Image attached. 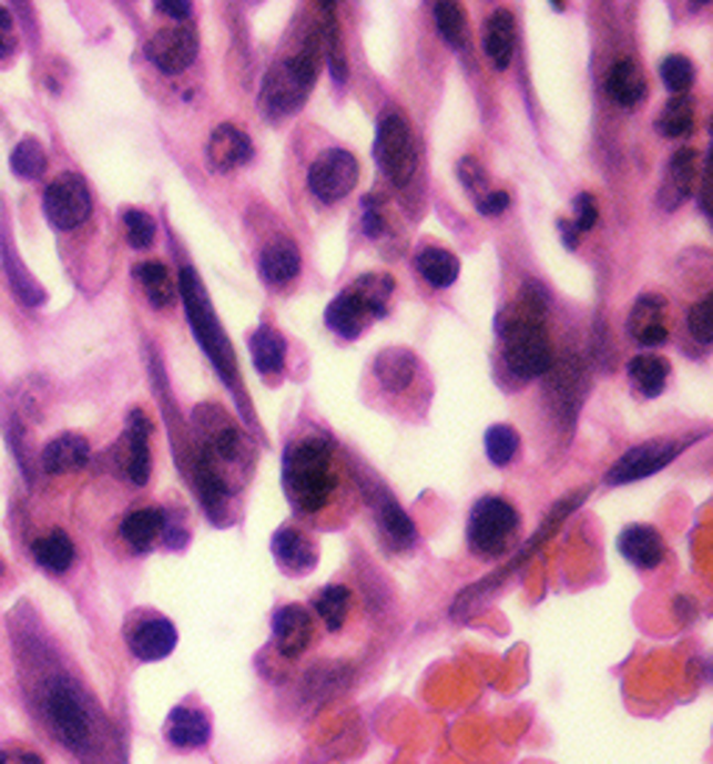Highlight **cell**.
Returning a JSON list of instances; mask_svg holds the SVG:
<instances>
[{
  "instance_id": "obj_14",
  "label": "cell",
  "mask_w": 713,
  "mask_h": 764,
  "mask_svg": "<svg viewBox=\"0 0 713 764\" xmlns=\"http://www.w3.org/2000/svg\"><path fill=\"white\" fill-rule=\"evenodd\" d=\"M315 639L313 614L304 605H282L274 611V644L279 655L285 659H298L307 653V648Z\"/></svg>"
},
{
  "instance_id": "obj_27",
  "label": "cell",
  "mask_w": 713,
  "mask_h": 764,
  "mask_svg": "<svg viewBox=\"0 0 713 764\" xmlns=\"http://www.w3.org/2000/svg\"><path fill=\"white\" fill-rule=\"evenodd\" d=\"M416 366L418 360L410 349L394 346V349L379 352V357L374 360V374L388 391H405L416 377Z\"/></svg>"
},
{
  "instance_id": "obj_3",
  "label": "cell",
  "mask_w": 713,
  "mask_h": 764,
  "mask_svg": "<svg viewBox=\"0 0 713 764\" xmlns=\"http://www.w3.org/2000/svg\"><path fill=\"white\" fill-rule=\"evenodd\" d=\"M282 480H285L287 500L293 502L296 511H320L332 500V491L337 483L329 444L318 441V438H304L296 447L287 449Z\"/></svg>"
},
{
  "instance_id": "obj_35",
  "label": "cell",
  "mask_w": 713,
  "mask_h": 764,
  "mask_svg": "<svg viewBox=\"0 0 713 764\" xmlns=\"http://www.w3.org/2000/svg\"><path fill=\"white\" fill-rule=\"evenodd\" d=\"M628 374L644 397H658L666 386L669 363L658 355H639L630 360Z\"/></svg>"
},
{
  "instance_id": "obj_37",
  "label": "cell",
  "mask_w": 713,
  "mask_h": 764,
  "mask_svg": "<svg viewBox=\"0 0 713 764\" xmlns=\"http://www.w3.org/2000/svg\"><path fill=\"white\" fill-rule=\"evenodd\" d=\"M379 528H383V536L396 550H405L416 541V524L394 500H385V506L379 508Z\"/></svg>"
},
{
  "instance_id": "obj_43",
  "label": "cell",
  "mask_w": 713,
  "mask_h": 764,
  "mask_svg": "<svg viewBox=\"0 0 713 764\" xmlns=\"http://www.w3.org/2000/svg\"><path fill=\"white\" fill-rule=\"evenodd\" d=\"M689 333L700 340L702 346L711 344L713 338V296L696 302L689 310Z\"/></svg>"
},
{
  "instance_id": "obj_5",
  "label": "cell",
  "mask_w": 713,
  "mask_h": 764,
  "mask_svg": "<svg viewBox=\"0 0 713 764\" xmlns=\"http://www.w3.org/2000/svg\"><path fill=\"white\" fill-rule=\"evenodd\" d=\"M179 294H182V305L190 318V327L195 333V340L206 352V357H210L215 371L223 377V383L237 388V357H234L228 335L223 333L221 322H217L215 310H212L210 296H206L204 285H201V276L193 268H184L179 274Z\"/></svg>"
},
{
  "instance_id": "obj_21",
  "label": "cell",
  "mask_w": 713,
  "mask_h": 764,
  "mask_svg": "<svg viewBox=\"0 0 713 764\" xmlns=\"http://www.w3.org/2000/svg\"><path fill=\"white\" fill-rule=\"evenodd\" d=\"M696 184V151L694 149H680L674 151L672 162H669L666 182L661 190V204L666 210L680 207L685 198H691Z\"/></svg>"
},
{
  "instance_id": "obj_11",
  "label": "cell",
  "mask_w": 713,
  "mask_h": 764,
  "mask_svg": "<svg viewBox=\"0 0 713 764\" xmlns=\"http://www.w3.org/2000/svg\"><path fill=\"white\" fill-rule=\"evenodd\" d=\"M680 452H683V444L663 441V438L639 444V447L624 452L622 458L611 466V471H608L605 477L608 486H624L635 483V480H644V477H652L655 471H661L663 466L672 464Z\"/></svg>"
},
{
  "instance_id": "obj_30",
  "label": "cell",
  "mask_w": 713,
  "mask_h": 764,
  "mask_svg": "<svg viewBox=\"0 0 713 764\" xmlns=\"http://www.w3.org/2000/svg\"><path fill=\"white\" fill-rule=\"evenodd\" d=\"M324 23H320V45H324V57L329 62L332 70V81L337 84H346L348 79V64H346V48H343V37H340V23H337V12L335 7L324 3Z\"/></svg>"
},
{
  "instance_id": "obj_46",
  "label": "cell",
  "mask_w": 713,
  "mask_h": 764,
  "mask_svg": "<svg viewBox=\"0 0 713 764\" xmlns=\"http://www.w3.org/2000/svg\"><path fill=\"white\" fill-rule=\"evenodd\" d=\"M508 207L510 196L505 190H488V193H482V196L477 198V213L486 215V218H497V215H502Z\"/></svg>"
},
{
  "instance_id": "obj_41",
  "label": "cell",
  "mask_w": 713,
  "mask_h": 764,
  "mask_svg": "<svg viewBox=\"0 0 713 764\" xmlns=\"http://www.w3.org/2000/svg\"><path fill=\"white\" fill-rule=\"evenodd\" d=\"M661 79L666 84V90H672L674 95H683L696 79V68L689 57H680V53H672L661 62Z\"/></svg>"
},
{
  "instance_id": "obj_22",
  "label": "cell",
  "mask_w": 713,
  "mask_h": 764,
  "mask_svg": "<svg viewBox=\"0 0 713 764\" xmlns=\"http://www.w3.org/2000/svg\"><path fill=\"white\" fill-rule=\"evenodd\" d=\"M516 45V20L513 14L499 9L486 20V34H482V48H486L488 62L497 70H508L513 62Z\"/></svg>"
},
{
  "instance_id": "obj_28",
  "label": "cell",
  "mask_w": 713,
  "mask_h": 764,
  "mask_svg": "<svg viewBox=\"0 0 713 764\" xmlns=\"http://www.w3.org/2000/svg\"><path fill=\"white\" fill-rule=\"evenodd\" d=\"M285 355L287 344L274 327L263 324V327L252 335V360L263 377H276V374H282V368H285Z\"/></svg>"
},
{
  "instance_id": "obj_2",
  "label": "cell",
  "mask_w": 713,
  "mask_h": 764,
  "mask_svg": "<svg viewBox=\"0 0 713 764\" xmlns=\"http://www.w3.org/2000/svg\"><path fill=\"white\" fill-rule=\"evenodd\" d=\"M320 57H324L320 31H313L302 42L298 53H293L291 59H282L268 70L263 90H259V106H263L265 115L279 121V118L296 115L302 110L309 90L315 86V79H318Z\"/></svg>"
},
{
  "instance_id": "obj_44",
  "label": "cell",
  "mask_w": 713,
  "mask_h": 764,
  "mask_svg": "<svg viewBox=\"0 0 713 764\" xmlns=\"http://www.w3.org/2000/svg\"><path fill=\"white\" fill-rule=\"evenodd\" d=\"M457 176H460V182L466 184V190H471L473 193V202L482 196V193H488V182H486V171H482V165L473 156H462L460 165H457Z\"/></svg>"
},
{
  "instance_id": "obj_15",
  "label": "cell",
  "mask_w": 713,
  "mask_h": 764,
  "mask_svg": "<svg viewBox=\"0 0 713 764\" xmlns=\"http://www.w3.org/2000/svg\"><path fill=\"white\" fill-rule=\"evenodd\" d=\"M165 740L176 751H201L212 740V723L201 709L176 706L165 720Z\"/></svg>"
},
{
  "instance_id": "obj_9",
  "label": "cell",
  "mask_w": 713,
  "mask_h": 764,
  "mask_svg": "<svg viewBox=\"0 0 713 764\" xmlns=\"http://www.w3.org/2000/svg\"><path fill=\"white\" fill-rule=\"evenodd\" d=\"M360 182V162L343 149H326L307 171V187L318 202L335 204L346 198Z\"/></svg>"
},
{
  "instance_id": "obj_17",
  "label": "cell",
  "mask_w": 713,
  "mask_h": 764,
  "mask_svg": "<svg viewBox=\"0 0 713 764\" xmlns=\"http://www.w3.org/2000/svg\"><path fill=\"white\" fill-rule=\"evenodd\" d=\"M630 335L641 346H663L669 340L666 302L655 294H644L630 313Z\"/></svg>"
},
{
  "instance_id": "obj_19",
  "label": "cell",
  "mask_w": 713,
  "mask_h": 764,
  "mask_svg": "<svg viewBox=\"0 0 713 764\" xmlns=\"http://www.w3.org/2000/svg\"><path fill=\"white\" fill-rule=\"evenodd\" d=\"M151 421L145 419L140 410L129 416V430L123 444H126V455H123V469H126L129 480L134 486H145L151 477Z\"/></svg>"
},
{
  "instance_id": "obj_29",
  "label": "cell",
  "mask_w": 713,
  "mask_h": 764,
  "mask_svg": "<svg viewBox=\"0 0 713 764\" xmlns=\"http://www.w3.org/2000/svg\"><path fill=\"white\" fill-rule=\"evenodd\" d=\"M416 268L432 288H449L460 276V259L438 246H427L416 254Z\"/></svg>"
},
{
  "instance_id": "obj_33",
  "label": "cell",
  "mask_w": 713,
  "mask_h": 764,
  "mask_svg": "<svg viewBox=\"0 0 713 764\" xmlns=\"http://www.w3.org/2000/svg\"><path fill=\"white\" fill-rule=\"evenodd\" d=\"M3 263H7L9 285H12L14 294L20 296V302H26V305H31V307L45 305L48 294L40 288V282H37L34 276L29 274V268H26V265L20 263L18 252H14V248L9 246V243H3Z\"/></svg>"
},
{
  "instance_id": "obj_50",
  "label": "cell",
  "mask_w": 713,
  "mask_h": 764,
  "mask_svg": "<svg viewBox=\"0 0 713 764\" xmlns=\"http://www.w3.org/2000/svg\"><path fill=\"white\" fill-rule=\"evenodd\" d=\"M156 9L160 12H165V14H171V18H176V20H184V18H190V3L187 0H182V3H176V0H160L156 3Z\"/></svg>"
},
{
  "instance_id": "obj_10",
  "label": "cell",
  "mask_w": 713,
  "mask_h": 764,
  "mask_svg": "<svg viewBox=\"0 0 713 764\" xmlns=\"http://www.w3.org/2000/svg\"><path fill=\"white\" fill-rule=\"evenodd\" d=\"M48 221L57 230H75L84 224L92 213V198L86 182L75 173H62L53 179L45 187V198H42Z\"/></svg>"
},
{
  "instance_id": "obj_20",
  "label": "cell",
  "mask_w": 713,
  "mask_h": 764,
  "mask_svg": "<svg viewBox=\"0 0 713 764\" xmlns=\"http://www.w3.org/2000/svg\"><path fill=\"white\" fill-rule=\"evenodd\" d=\"M619 552L639 569H655L666 556L661 533L646 524H630L619 536Z\"/></svg>"
},
{
  "instance_id": "obj_36",
  "label": "cell",
  "mask_w": 713,
  "mask_h": 764,
  "mask_svg": "<svg viewBox=\"0 0 713 764\" xmlns=\"http://www.w3.org/2000/svg\"><path fill=\"white\" fill-rule=\"evenodd\" d=\"M315 614L324 620L326 631H340L346 625V617L352 611V592L346 587H326L324 592L315 598Z\"/></svg>"
},
{
  "instance_id": "obj_6",
  "label": "cell",
  "mask_w": 713,
  "mask_h": 764,
  "mask_svg": "<svg viewBox=\"0 0 713 764\" xmlns=\"http://www.w3.org/2000/svg\"><path fill=\"white\" fill-rule=\"evenodd\" d=\"M521 517L502 497H482L468 517V547L480 558H499L519 539Z\"/></svg>"
},
{
  "instance_id": "obj_13",
  "label": "cell",
  "mask_w": 713,
  "mask_h": 764,
  "mask_svg": "<svg viewBox=\"0 0 713 764\" xmlns=\"http://www.w3.org/2000/svg\"><path fill=\"white\" fill-rule=\"evenodd\" d=\"M126 644L134 659L140 661H162L176 650L179 631L167 617L149 614L134 622L126 631Z\"/></svg>"
},
{
  "instance_id": "obj_1",
  "label": "cell",
  "mask_w": 713,
  "mask_h": 764,
  "mask_svg": "<svg viewBox=\"0 0 713 764\" xmlns=\"http://www.w3.org/2000/svg\"><path fill=\"white\" fill-rule=\"evenodd\" d=\"M499 335L505 338V363L521 379H536L552 368L554 355L543 327V299L527 285L519 302L499 316Z\"/></svg>"
},
{
  "instance_id": "obj_16",
  "label": "cell",
  "mask_w": 713,
  "mask_h": 764,
  "mask_svg": "<svg viewBox=\"0 0 713 764\" xmlns=\"http://www.w3.org/2000/svg\"><path fill=\"white\" fill-rule=\"evenodd\" d=\"M254 156V145L246 134L232 123H221L215 132L210 134L206 143V160H210L212 171H234V167L246 165Z\"/></svg>"
},
{
  "instance_id": "obj_31",
  "label": "cell",
  "mask_w": 713,
  "mask_h": 764,
  "mask_svg": "<svg viewBox=\"0 0 713 764\" xmlns=\"http://www.w3.org/2000/svg\"><path fill=\"white\" fill-rule=\"evenodd\" d=\"M34 558L42 569L53 572V575H62V572H68L73 567V539L64 530H51V533L34 541Z\"/></svg>"
},
{
  "instance_id": "obj_26",
  "label": "cell",
  "mask_w": 713,
  "mask_h": 764,
  "mask_svg": "<svg viewBox=\"0 0 713 764\" xmlns=\"http://www.w3.org/2000/svg\"><path fill=\"white\" fill-rule=\"evenodd\" d=\"M165 511H160V508H140V511L129 513V517L123 519L121 536L132 550L145 552L156 544V539L165 533Z\"/></svg>"
},
{
  "instance_id": "obj_51",
  "label": "cell",
  "mask_w": 713,
  "mask_h": 764,
  "mask_svg": "<svg viewBox=\"0 0 713 764\" xmlns=\"http://www.w3.org/2000/svg\"><path fill=\"white\" fill-rule=\"evenodd\" d=\"M558 230H560V237H563V246L566 248H577V243H580V232L574 230V224L566 218H558Z\"/></svg>"
},
{
  "instance_id": "obj_47",
  "label": "cell",
  "mask_w": 713,
  "mask_h": 764,
  "mask_svg": "<svg viewBox=\"0 0 713 764\" xmlns=\"http://www.w3.org/2000/svg\"><path fill=\"white\" fill-rule=\"evenodd\" d=\"M18 48V29H14L12 12L0 7V57H9Z\"/></svg>"
},
{
  "instance_id": "obj_8",
  "label": "cell",
  "mask_w": 713,
  "mask_h": 764,
  "mask_svg": "<svg viewBox=\"0 0 713 764\" xmlns=\"http://www.w3.org/2000/svg\"><path fill=\"white\" fill-rule=\"evenodd\" d=\"M374 156H377V165L383 167V173L396 187H405L412 179L418 167V154L416 143H412V129L401 112H390L379 121Z\"/></svg>"
},
{
  "instance_id": "obj_4",
  "label": "cell",
  "mask_w": 713,
  "mask_h": 764,
  "mask_svg": "<svg viewBox=\"0 0 713 764\" xmlns=\"http://www.w3.org/2000/svg\"><path fill=\"white\" fill-rule=\"evenodd\" d=\"M390 296H394V279L388 274L360 276L329 302L326 327L346 340L360 338L374 318H383L388 313Z\"/></svg>"
},
{
  "instance_id": "obj_32",
  "label": "cell",
  "mask_w": 713,
  "mask_h": 764,
  "mask_svg": "<svg viewBox=\"0 0 713 764\" xmlns=\"http://www.w3.org/2000/svg\"><path fill=\"white\" fill-rule=\"evenodd\" d=\"M134 274H137L140 285H143L145 296H149V302L154 307H171L173 299H176V288H173V276L171 271L165 268L162 263H156V259H151V263H140L137 268H134Z\"/></svg>"
},
{
  "instance_id": "obj_12",
  "label": "cell",
  "mask_w": 713,
  "mask_h": 764,
  "mask_svg": "<svg viewBox=\"0 0 713 764\" xmlns=\"http://www.w3.org/2000/svg\"><path fill=\"white\" fill-rule=\"evenodd\" d=\"M195 53H198V37H195L193 26H171V29H160L145 45V57L151 64L167 75H179L193 64Z\"/></svg>"
},
{
  "instance_id": "obj_23",
  "label": "cell",
  "mask_w": 713,
  "mask_h": 764,
  "mask_svg": "<svg viewBox=\"0 0 713 764\" xmlns=\"http://www.w3.org/2000/svg\"><path fill=\"white\" fill-rule=\"evenodd\" d=\"M90 460V444L86 438L75 436V432H64V436L53 438L45 449H42V469L48 475H64V471H75Z\"/></svg>"
},
{
  "instance_id": "obj_45",
  "label": "cell",
  "mask_w": 713,
  "mask_h": 764,
  "mask_svg": "<svg viewBox=\"0 0 713 764\" xmlns=\"http://www.w3.org/2000/svg\"><path fill=\"white\" fill-rule=\"evenodd\" d=\"M597 221H600V210H597V202H593L591 193H580V196L574 198V230L580 232V235H585V232H591L593 226H597Z\"/></svg>"
},
{
  "instance_id": "obj_42",
  "label": "cell",
  "mask_w": 713,
  "mask_h": 764,
  "mask_svg": "<svg viewBox=\"0 0 713 764\" xmlns=\"http://www.w3.org/2000/svg\"><path fill=\"white\" fill-rule=\"evenodd\" d=\"M123 224H126V237L134 248H149L156 237V221L143 210H126L123 213Z\"/></svg>"
},
{
  "instance_id": "obj_25",
  "label": "cell",
  "mask_w": 713,
  "mask_h": 764,
  "mask_svg": "<svg viewBox=\"0 0 713 764\" xmlns=\"http://www.w3.org/2000/svg\"><path fill=\"white\" fill-rule=\"evenodd\" d=\"M605 90L611 95L613 104L619 106H635L646 95V79L641 68L630 59H619L611 70H608Z\"/></svg>"
},
{
  "instance_id": "obj_34",
  "label": "cell",
  "mask_w": 713,
  "mask_h": 764,
  "mask_svg": "<svg viewBox=\"0 0 713 764\" xmlns=\"http://www.w3.org/2000/svg\"><path fill=\"white\" fill-rule=\"evenodd\" d=\"M694 121H696L694 101H691L689 95H674V99H669L666 104H663L655 126L663 137L678 140V137H685V134L694 129Z\"/></svg>"
},
{
  "instance_id": "obj_49",
  "label": "cell",
  "mask_w": 713,
  "mask_h": 764,
  "mask_svg": "<svg viewBox=\"0 0 713 764\" xmlns=\"http://www.w3.org/2000/svg\"><path fill=\"white\" fill-rule=\"evenodd\" d=\"M0 764H45L40 753L31 751H0Z\"/></svg>"
},
{
  "instance_id": "obj_24",
  "label": "cell",
  "mask_w": 713,
  "mask_h": 764,
  "mask_svg": "<svg viewBox=\"0 0 713 764\" xmlns=\"http://www.w3.org/2000/svg\"><path fill=\"white\" fill-rule=\"evenodd\" d=\"M298 268H302V254L298 246L287 237L271 243L263 254H259V276H263L268 285H287L291 279H296Z\"/></svg>"
},
{
  "instance_id": "obj_7",
  "label": "cell",
  "mask_w": 713,
  "mask_h": 764,
  "mask_svg": "<svg viewBox=\"0 0 713 764\" xmlns=\"http://www.w3.org/2000/svg\"><path fill=\"white\" fill-rule=\"evenodd\" d=\"M42 709H45L48 725L62 745H68L70 751H86L92 740V720L73 684L53 681L42 697Z\"/></svg>"
},
{
  "instance_id": "obj_38",
  "label": "cell",
  "mask_w": 713,
  "mask_h": 764,
  "mask_svg": "<svg viewBox=\"0 0 713 764\" xmlns=\"http://www.w3.org/2000/svg\"><path fill=\"white\" fill-rule=\"evenodd\" d=\"M435 26H438L440 37H444L451 48H457V51L466 48L468 26L460 3H435Z\"/></svg>"
},
{
  "instance_id": "obj_18",
  "label": "cell",
  "mask_w": 713,
  "mask_h": 764,
  "mask_svg": "<svg viewBox=\"0 0 713 764\" xmlns=\"http://www.w3.org/2000/svg\"><path fill=\"white\" fill-rule=\"evenodd\" d=\"M271 550H274L276 563L285 569L287 575H307L309 569L318 561V550H315L313 541L296 528H279L271 541Z\"/></svg>"
},
{
  "instance_id": "obj_48",
  "label": "cell",
  "mask_w": 713,
  "mask_h": 764,
  "mask_svg": "<svg viewBox=\"0 0 713 764\" xmlns=\"http://www.w3.org/2000/svg\"><path fill=\"white\" fill-rule=\"evenodd\" d=\"M363 207H366V213H363V232H366L368 237H383L385 218H383V213H379V207H374L371 204V196L363 198Z\"/></svg>"
},
{
  "instance_id": "obj_39",
  "label": "cell",
  "mask_w": 713,
  "mask_h": 764,
  "mask_svg": "<svg viewBox=\"0 0 713 764\" xmlns=\"http://www.w3.org/2000/svg\"><path fill=\"white\" fill-rule=\"evenodd\" d=\"M519 447H521V438H519V430L510 425H493L488 427L486 432V452H488V460L497 466H508L510 460L519 455Z\"/></svg>"
},
{
  "instance_id": "obj_40",
  "label": "cell",
  "mask_w": 713,
  "mask_h": 764,
  "mask_svg": "<svg viewBox=\"0 0 713 764\" xmlns=\"http://www.w3.org/2000/svg\"><path fill=\"white\" fill-rule=\"evenodd\" d=\"M48 167V154L40 145V140L26 137L23 143H18V149L12 151V171L20 179H40Z\"/></svg>"
}]
</instances>
